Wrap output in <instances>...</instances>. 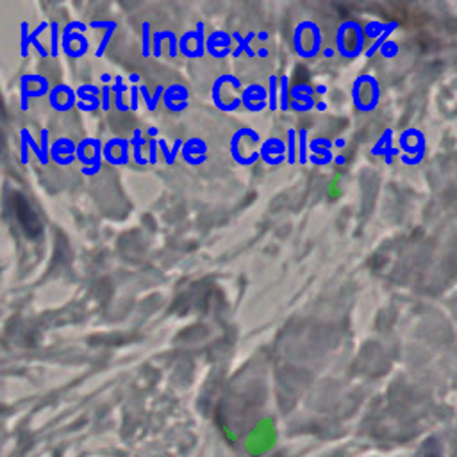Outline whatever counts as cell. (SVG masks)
Wrapping results in <instances>:
<instances>
[{
  "instance_id": "1",
  "label": "cell",
  "mask_w": 457,
  "mask_h": 457,
  "mask_svg": "<svg viewBox=\"0 0 457 457\" xmlns=\"http://www.w3.org/2000/svg\"><path fill=\"white\" fill-rule=\"evenodd\" d=\"M258 143H261V138L254 129H238L231 138V155L234 157L236 163L243 164V167H251V164L258 163L261 160Z\"/></svg>"
},
{
  "instance_id": "21",
  "label": "cell",
  "mask_w": 457,
  "mask_h": 457,
  "mask_svg": "<svg viewBox=\"0 0 457 457\" xmlns=\"http://www.w3.org/2000/svg\"><path fill=\"white\" fill-rule=\"evenodd\" d=\"M288 83H290L288 76H281V79H279V109H283V111H288L291 108V90Z\"/></svg>"
},
{
  "instance_id": "48",
  "label": "cell",
  "mask_w": 457,
  "mask_h": 457,
  "mask_svg": "<svg viewBox=\"0 0 457 457\" xmlns=\"http://www.w3.org/2000/svg\"><path fill=\"white\" fill-rule=\"evenodd\" d=\"M138 80H139L138 73H132V76H131V83H138Z\"/></svg>"
},
{
  "instance_id": "40",
  "label": "cell",
  "mask_w": 457,
  "mask_h": 457,
  "mask_svg": "<svg viewBox=\"0 0 457 457\" xmlns=\"http://www.w3.org/2000/svg\"><path fill=\"white\" fill-rule=\"evenodd\" d=\"M100 79H102L104 86H108V83H109V80H111V76H109V73H104V76L100 77Z\"/></svg>"
},
{
  "instance_id": "46",
  "label": "cell",
  "mask_w": 457,
  "mask_h": 457,
  "mask_svg": "<svg viewBox=\"0 0 457 457\" xmlns=\"http://www.w3.org/2000/svg\"><path fill=\"white\" fill-rule=\"evenodd\" d=\"M258 38H259V40H267V38H268V34H267V32H259V34H258Z\"/></svg>"
},
{
  "instance_id": "27",
  "label": "cell",
  "mask_w": 457,
  "mask_h": 457,
  "mask_svg": "<svg viewBox=\"0 0 457 457\" xmlns=\"http://www.w3.org/2000/svg\"><path fill=\"white\" fill-rule=\"evenodd\" d=\"M50 56L57 57L59 54V40H63V36L59 34V24L57 22H50Z\"/></svg>"
},
{
  "instance_id": "41",
  "label": "cell",
  "mask_w": 457,
  "mask_h": 457,
  "mask_svg": "<svg viewBox=\"0 0 457 457\" xmlns=\"http://www.w3.org/2000/svg\"><path fill=\"white\" fill-rule=\"evenodd\" d=\"M323 56H325V57H332L334 56L332 48H325V50H323Z\"/></svg>"
},
{
  "instance_id": "24",
  "label": "cell",
  "mask_w": 457,
  "mask_h": 457,
  "mask_svg": "<svg viewBox=\"0 0 457 457\" xmlns=\"http://www.w3.org/2000/svg\"><path fill=\"white\" fill-rule=\"evenodd\" d=\"M174 34H175L174 31H155L154 32V36H152V54H154L155 57H161V54H163V48H161V45H163L164 40H170Z\"/></svg>"
},
{
  "instance_id": "16",
  "label": "cell",
  "mask_w": 457,
  "mask_h": 457,
  "mask_svg": "<svg viewBox=\"0 0 457 457\" xmlns=\"http://www.w3.org/2000/svg\"><path fill=\"white\" fill-rule=\"evenodd\" d=\"M207 145L200 138H190L183 147V160L188 164H202L206 161Z\"/></svg>"
},
{
  "instance_id": "20",
  "label": "cell",
  "mask_w": 457,
  "mask_h": 457,
  "mask_svg": "<svg viewBox=\"0 0 457 457\" xmlns=\"http://www.w3.org/2000/svg\"><path fill=\"white\" fill-rule=\"evenodd\" d=\"M164 90H167V87L161 86V84H160V86L155 87L154 97H150V93H148V87L145 86V84H139V95L143 97V100H145V104H147L148 111H155V109H157V102H160V100L163 99Z\"/></svg>"
},
{
  "instance_id": "3",
  "label": "cell",
  "mask_w": 457,
  "mask_h": 457,
  "mask_svg": "<svg viewBox=\"0 0 457 457\" xmlns=\"http://www.w3.org/2000/svg\"><path fill=\"white\" fill-rule=\"evenodd\" d=\"M293 47L295 52L304 59L318 56L322 50V32L318 25L311 20L298 24L293 34Z\"/></svg>"
},
{
  "instance_id": "30",
  "label": "cell",
  "mask_w": 457,
  "mask_h": 457,
  "mask_svg": "<svg viewBox=\"0 0 457 457\" xmlns=\"http://www.w3.org/2000/svg\"><path fill=\"white\" fill-rule=\"evenodd\" d=\"M141 29H143V43H141V54H143V57H148L150 56V24L148 22H143V25H141Z\"/></svg>"
},
{
  "instance_id": "19",
  "label": "cell",
  "mask_w": 457,
  "mask_h": 457,
  "mask_svg": "<svg viewBox=\"0 0 457 457\" xmlns=\"http://www.w3.org/2000/svg\"><path fill=\"white\" fill-rule=\"evenodd\" d=\"M254 38H255V32H248L247 38H245V40H243L241 34H239V32H232V40L238 41V48H236V50L232 52V56L239 57L243 54V52H245V54H247L248 57H255V52L251 48V41L254 40Z\"/></svg>"
},
{
  "instance_id": "39",
  "label": "cell",
  "mask_w": 457,
  "mask_h": 457,
  "mask_svg": "<svg viewBox=\"0 0 457 457\" xmlns=\"http://www.w3.org/2000/svg\"><path fill=\"white\" fill-rule=\"evenodd\" d=\"M77 108H79L80 111H86V113H90V111H95V109H93L92 106H86V104H84V102H80V100H77Z\"/></svg>"
},
{
  "instance_id": "45",
  "label": "cell",
  "mask_w": 457,
  "mask_h": 457,
  "mask_svg": "<svg viewBox=\"0 0 457 457\" xmlns=\"http://www.w3.org/2000/svg\"><path fill=\"white\" fill-rule=\"evenodd\" d=\"M148 134H150L152 138H155V136H157V129H155V127H150V129H148Z\"/></svg>"
},
{
  "instance_id": "13",
  "label": "cell",
  "mask_w": 457,
  "mask_h": 457,
  "mask_svg": "<svg viewBox=\"0 0 457 457\" xmlns=\"http://www.w3.org/2000/svg\"><path fill=\"white\" fill-rule=\"evenodd\" d=\"M231 43H232V34L225 31H215L206 40V52L213 57H227L231 54Z\"/></svg>"
},
{
  "instance_id": "15",
  "label": "cell",
  "mask_w": 457,
  "mask_h": 457,
  "mask_svg": "<svg viewBox=\"0 0 457 457\" xmlns=\"http://www.w3.org/2000/svg\"><path fill=\"white\" fill-rule=\"evenodd\" d=\"M163 102L167 109L174 113H181L188 108V90L181 84L167 87L163 95Z\"/></svg>"
},
{
  "instance_id": "31",
  "label": "cell",
  "mask_w": 457,
  "mask_h": 457,
  "mask_svg": "<svg viewBox=\"0 0 457 457\" xmlns=\"http://www.w3.org/2000/svg\"><path fill=\"white\" fill-rule=\"evenodd\" d=\"M115 29H116V22H115V24H113V27H109L108 31H106V34H104L102 41H100L99 48H97V52H95V56L97 57H102L104 56V52H106V48H108L109 40H111V36H113V32H115Z\"/></svg>"
},
{
  "instance_id": "25",
  "label": "cell",
  "mask_w": 457,
  "mask_h": 457,
  "mask_svg": "<svg viewBox=\"0 0 457 457\" xmlns=\"http://www.w3.org/2000/svg\"><path fill=\"white\" fill-rule=\"evenodd\" d=\"M47 27H50V24H48V22H45V20H43V22H41L40 25H38L36 31L31 32V36H29V43H31L32 47H34V48H36L38 52H40V56H41V57H48V54H50V52H48L47 48H45L43 45L40 43V41H38V36H40L41 32H43L45 29H47Z\"/></svg>"
},
{
  "instance_id": "4",
  "label": "cell",
  "mask_w": 457,
  "mask_h": 457,
  "mask_svg": "<svg viewBox=\"0 0 457 457\" xmlns=\"http://www.w3.org/2000/svg\"><path fill=\"white\" fill-rule=\"evenodd\" d=\"M363 45H365V34H363L361 25L354 20L343 22L336 34V48L339 54L352 59L361 54Z\"/></svg>"
},
{
  "instance_id": "5",
  "label": "cell",
  "mask_w": 457,
  "mask_h": 457,
  "mask_svg": "<svg viewBox=\"0 0 457 457\" xmlns=\"http://www.w3.org/2000/svg\"><path fill=\"white\" fill-rule=\"evenodd\" d=\"M104 157V147L99 139L95 138H84L79 145H77V161L84 164L83 175L92 177L97 171H100V164H102Z\"/></svg>"
},
{
  "instance_id": "23",
  "label": "cell",
  "mask_w": 457,
  "mask_h": 457,
  "mask_svg": "<svg viewBox=\"0 0 457 457\" xmlns=\"http://www.w3.org/2000/svg\"><path fill=\"white\" fill-rule=\"evenodd\" d=\"M183 147H184L183 139H175L174 148H171V152H170L167 141H164V139H160V148L163 150V155H164V161H167V164H174L175 163V157H177V154H179V150Z\"/></svg>"
},
{
  "instance_id": "34",
  "label": "cell",
  "mask_w": 457,
  "mask_h": 457,
  "mask_svg": "<svg viewBox=\"0 0 457 457\" xmlns=\"http://www.w3.org/2000/svg\"><path fill=\"white\" fill-rule=\"evenodd\" d=\"M157 143H160V139L157 138H152L150 141H148V161H150V164H155L157 163Z\"/></svg>"
},
{
  "instance_id": "22",
  "label": "cell",
  "mask_w": 457,
  "mask_h": 457,
  "mask_svg": "<svg viewBox=\"0 0 457 457\" xmlns=\"http://www.w3.org/2000/svg\"><path fill=\"white\" fill-rule=\"evenodd\" d=\"M279 79L281 77L270 76L268 77V109L277 111L279 109Z\"/></svg>"
},
{
  "instance_id": "37",
  "label": "cell",
  "mask_w": 457,
  "mask_h": 457,
  "mask_svg": "<svg viewBox=\"0 0 457 457\" xmlns=\"http://www.w3.org/2000/svg\"><path fill=\"white\" fill-rule=\"evenodd\" d=\"M27 148H29V143L27 139L22 136V164H27L29 163V155H27Z\"/></svg>"
},
{
  "instance_id": "44",
  "label": "cell",
  "mask_w": 457,
  "mask_h": 457,
  "mask_svg": "<svg viewBox=\"0 0 457 457\" xmlns=\"http://www.w3.org/2000/svg\"><path fill=\"white\" fill-rule=\"evenodd\" d=\"M258 56L267 57V56H268V50H267V48H261V50H258Z\"/></svg>"
},
{
  "instance_id": "7",
  "label": "cell",
  "mask_w": 457,
  "mask_h": 457,
  "mask_svg": "<svg viewBox=\"0 0 457 457\" xmlns=\"http://www.w3.org/2000/svg\"><path fill=\"white\" fill-rule=\"evenodd\" d=\"M22 111H27V100L31 97H43L50 93L48 79L43 76H24L22 77Z\"/></svg>"
},
{
  "instance_id": "11",
  "label": "cell",
  "mask_w": 457,
  "mask_h": 457,
  "mask_svg": "<svg viewBox=\"0 0 457 457\" xmlns=\"http://www.w3.org/2000/svg\"><path fill=\"white\" fill-rule=\"evenodd\" d=\"M50 157L54 163L61 164V167L72 164L77 160V145L68 138L56 139L50 147Z\"/></svg>"
},
{
  "instance_id": "10",
  "label": "cell",
  "mask_w": 457,
  "mask_h": 457,
  "mask_svg": "<svg viewBox=\"0 0 457 457\" xmlns=\"http://www.w3.org/2000/svg\"><path fill=\"white\" fill-rule=\"evenodd\" d=\"M261 160L270 167L284 163L288 160L286 143L281 138H268L265 143H261Z\"/></svg>"
},
{
  "instance_id": "9",
  "label": "cell",
  "mask_w": 457,
  "mask_h": 457,
  "mask_svg": "<svg viewBox=\"0 0 457 457\" xmlns=\"http://www.w3.org/2000/svg\"><path fill=\"white\" fill-rule=\"evenodd\" d=\"M77 92H73L72 87L66 86V84H59V86H54L48 93V102H50L52 109L56 111H70L73 106H77Z\"/></svg>"
},
{
  "instance_id": "18",
  "label": "cell",
  "mask_w": 457,
  "mask_h": 457,
  "mask_svg": "<svg viewBox=\"0 0 457 457\" xmlns=\"http://www.w3.org/2000/svg\"><path fill=\"white\" fill-rule=\"evenodd\" d=\"M145 136L143 132L139 131V129H136L134 134H132L131 138V145H132V157H134L136 164H139V167H145V164H148L150 161L147 160V157H143V147H145Z\"/></svg>"
},
{
  "instance_id": "32",
  "label": "cell",
  "mask_w": 457,
  "mask_h": 457,
  "mask_svg": "<svg viewBox=\"0 0 457 457\" xmlns=\"http://www.w3.org/2000/svg\"><path fill=\"white\" fill-rule=\"evenodd\" d=\"M27 22H22V25H20V29H22V40H20V45H22V57H27V54H29V36H31V34H29L27 32Z\"/></svg>"
},
{
  "instance_id": "43",
  "label": "cell",
  "mask_w": 457,
  "mask_h": 457,
  "mask_svg": "<svg viewBox=\"0 0 457 457\" xmlns=\"http://www.w3.org/2000/svg\"><path fill=\"white\" fill-rule=\"evenodd\" d=\"M334 145H336V147H339V148L345 147V139H342V138L336 139V143H334Z\"/></svg>"
},
{
  "instance_id": "35",
  "label": "cell",
  "mask_w": 457,
  "mask_h": 457,
  "mask_svg": "<svg viewBox=\"0 0 457 457\" xmlns=\"http://www.w3.org/2000/svg\"><path fill=\"white\" fill-rule=\"evenodd\" d=\"M76 29L79 32H86L87 31V27H86V24H83V22H70V24H66L64 25V29H63V32H76Z\"/></svg>"
},
{
  "instance_id": "33",
  "label": "cell",
  "mask_w": 457,
  "mask_h": 457,
  "mask_svg": "<svg viewBox=\"0 0 457 457\" xmlns=\"http://www.w3.org/2000/svg\"><path fill=\"white\" fill-rule=\"evenodd\" d=\"M100 90H102V93H100V95H102V111H109V109H111V93H113V90H111V86H100Z\"/></svg>"
},
{
  "instance_id": "28",
  "label": "cell",
  "mask_w": 457,
  "mask_h": 457,
  "mask_svg": "<svg viewBox=\"0 0 457 457\" xmlns=\"http://www.w3.org/2000/svg\"><path fill=\"white\" fill-rule=\"evenodd\" d=\"M307 131L306 129H300L298 131V160H300V164L307 163Z\"/></svg>"
},
{
  "instance_id": "29",
  "label": "cell",
  "mask_w": 457,
  "mask_h": 457,
  "mask_svg": "<svg viewBox=\"0 0 457 457\" xmlns=\"http://www.w3.org/2000/svg\"><path fill=\"white\" fill-rule=\"evenodd\" d=\"M40 148L41 154H43V167L50 161V148H48V131L47 129H41L40 131Z\"/></svg>"
},
{
  "instance_id": "6",
  "label": "cell",
  "mask_w": 457,
  "mask_h": 457,
  "mask_svg": "<svg viewBox=\"0 0 457 457\" xmlns=\"http://www.w3.org/2000/svg\"><path fill=\"white\" fill-rule=\"evenodd\" d=\"M354 104L361 111H370L377 104V84L370 77H359L354 83Z\"/></svg>"
},
{
  "instance_id": "12",
  "label": "cell",
  "mask_w": 457,
  "mask_h": 457,
  "mask_svg": "<svg viewBox=\"0 0 457 457\" xmlns=\"http://www.w3.org/2000/svg\"><path fill=\"white\" fill-rule=\"evenodd\" d=\"M243 106L252 113L262 111L268 106V92L259 84H251L241 93Z\"/></svg>"
},
{
  "instance_id": "2",
  "label": "cell",
  "mask_w": 457,
  "mask_h": 457,
  "mask_svg": "<svg viewBox=\"0 0 457 457\" xmlns=\"http://www.w3.org/2000/svg\"><path fill=\"white\" fill-rule=\"evenodd\" d=\"M243 87L238 77L225 73L213 84V102L220 111H236L241 106Z\"/></svg>"
},
{
  "instance_id": "17",
  "label": "cell",
  "mask_w": 457,
  "mask_h": 457,
  "mask_svg": "<svg viewBox=\"0 0 457 457\" xmlns=\"http://www.w3.org/2000/svg\"><path fill=\"white\" fill-rule=\"evenodd\" d=\"M111 90H113V95H115V108H116V111L127 113L129 109H131V106H129V104H124V93L125 92H131V86H125V84H124V77L116 76L115 77V84H113V86H111Z\"/></svg>"
},
{
  "instance_id": "49",
  "label": "cell",
  "mask_w": 457,
  "mask_h": 457,
  "mask_svg": "<svg viewBox=\"0 0 457 457\" xmlns=\"http://www.w3.org/2000/svg\"><path fill=\"white\" fill-rule=\"evenodd\" d=\"M316 92H318V93H325V86H320V87H316Z\"/></svg>"
},
{
  "instance_id": "38",
  "label": "cell",
  "mask_w": 457,
  "mask_h": 457,
  "mask_svg": "<svg viewBox=\"0 0 457 457\" xmlns=\"http://www.w3.org/2000/svg\"><path fill=\"white\" fill-rule=\"evenodd\" d=\"M379 27H381V25L379 24H370L368 25V27H366V34H368V36H377V32H379Z\"/></svg>"
},
{
  "instance_id": "26",
  "label": "cell",
  "mask_w": 457,
  "mask_h": 457,
  "mask_svg": "<svg viewBox=\"0 0 457 457\" xmlns=\"http://www.w3.org/2000/svg\"><path fill=\"white\" fill-rule=\"evenodd\" d=\"M297 131L295 129H288V164L297 163Z\"/></svg>"
},
{
  "instance_id": "36",
  "label": "cell",
  "mask_w": 457,
  "mask_h": 457,
  "mask_svg": "<svg viewBox=\"0 0 457 457\" xmlns=\"http://www.w3.org/2000/svg\"><path fill=\"white\" fill-rule=\"evenodd\" d=\"M138 100H139V84L131 86V111H138Z\"/></svg>"
},
{
  "instance_id": "47",
  "label": "cell",
  "mask_w": 457,
  "mask_h": 457,
  "mask_svg": "<svg viewBox=\"0 0 457 457\" xmlns=\"http://www.w3.org/2000/svg\"><path fill=\"white\" fill-rule=\"evenodd\" d=\"M336 163H338V164L345 163V160H343V155H336Z\"/></svg>"
},
{
  "instance_id": "8",
  "label": "cell",
  "mask_w": 457,
  "mask_h": 457,
  "mask_svg": "<svg viewBox=\"0 0 457 457\" xmlns=\"http://www.w3.org/2000/svg\"><path fill=\"white\" fill-rule=\"evenodd\" d=\"M129 145L131 141L124 138H111L104 145V160L113 167H122L129 163Z\"/></svg>"
},
{
  "instance_id": "14",
  "label": "cell",
  "mask_w": 457,
  "mask_h": 457,
  "mask_svg": "<svg viewBox=\"0 0 457 457\" xmlns=\"http://www.w3.org/2000/svg\"><path fill=\"white\" fill-rule=\"evenodd\" d=\"M291 108L295 111H309V109L316 108L314 102V87L307 86V84H297L291 87Z\"/></svg>"
},
{
  "instance_id": "42",
  "label": "cell",
  "mask_w": 457,
  "mask_h": 457,
  "mask_svg": "<svg viewBox=\"0 0 457 457\" xmlns=\"http://www.w3.org/2000/svg\"><path fill=\"white\" fill-rule=\"evenodd\" d=\"M316 109H318V111H325L327 104L325 102H318V104H316Z\"/></svg>"
}]
</instances>
